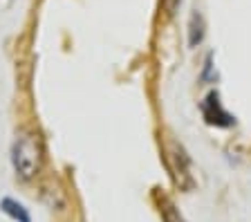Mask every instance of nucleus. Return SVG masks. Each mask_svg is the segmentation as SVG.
I'll use <instances>...</instances> for the list:
<instances>
[{"label": "nucleus", "instance_id": "nucleus-1", "mask_svg": "<svg viewBox=\"0 0 251 222\" xmlns=\"http://www.w3.org/2000/svg\"><path fill=\"white\" fill-rule=\"evenodd\" d=\"M43 159V148L36 135H23L14 146V169L23 180H29L38 173Z\"/></svg>", "mask_w": 251, "mask_h": 222}, {"label": "nucleus", "instance_id": "nucleus-2", "mask_svg": "<svg viewBox=\"0 0 251 222\" xmlns=\"http://www.w3.org/2000/svg\"><path fill=\"white\" fill-rule=\"evenodd\" d=\"M204 117L209 123H218V126H231V122H233V117L220 108L218 95H209V99L204 101Z\"/></svg>", "mask_w": 251, "mask_h": 222}, {"label": "nucleus", "instance_id": "nucleus-3", "mask_svg": "<svg viewBox=\"0 0 251 222\" xmlns=\"http://www.w3.org/2000/svg\"><path fill=\"white\" fill-rule=\"evenodd\" d=\"M2 211L7 213V216H11L14 220H18V222H29V216H27V211L23 209L18 202H14V200H2Z\"/></svg>", "mask_w": 251, "mask_h": 222}, {"label": "nucleus", "instance_id": "nucleus-4", "mask_svg": "<svg viewBox=\"0 0 251 222\" xmlns=\"http://www.w3.org/2000/svg\"><path fill=\"white\" fill-rule=\"evenodd\" d=\"M164 222H186V220H184L173 206H166V209H164Z\"/></svg>", "mask_w": 251, "mask_h": 222}, {"label": "nucleus", "instance_id": "nucleus-5", "mask_svg": "<svg viewBox=\"0 0 251 222\" xmlns=\"http://www.w3.org/2000/svg\"><path fill=\"white\" fill-rule=\"evenodd\" d=\"M162 2H164V9H166V14H168V16H173L182 0H162Z\"/></svg>", "mask_w": 251, "mask_h": 222}]
</instances>
